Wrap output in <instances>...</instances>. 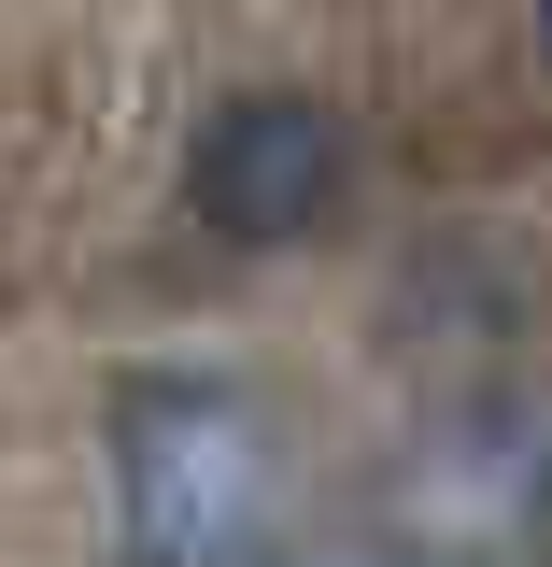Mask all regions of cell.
Returning <instances> with one entry per match:
<instances>
[{"mask_svg": "<svg viewBox=\"0 0 552 567\" xmlns=\"http://www.w3.org/2000/svg\"><path fill=\"white\" fill-rule=\"evenodd\" d=\"M368 567H454V554H368Z\"/></svg>", "mask_w": 552, "mask_h": 567, "instance_id": "obj_4", "label": "cell"}, {"mask_svg": "<svg viewBox=\"0 0 552 567\" xmlns=\"http://www.w3.org/2000/svg\"><path fill=\"white\" fill-rule=\"evenodd\" d=\"M283 525V440L227 369H142L114 398V539L128 567H256Z\"/></svg>", "mask_w": 552, "mask_h": 567, "instance_id": "obj_1", "label": "cell"}, {"mask_svg": "<svg viewBox=\"0 0 552 567\" xmlns=\"http://www.w3.org/2000/svg\"><path fill=\"white\" fill-rule=\"evenodd\" d=\"M524 29H539V58H552V0H524Z\"/></svg>", "mask_w": 552, "mask_h": 567, "instance_id": "obj_3", "label": "cell"}, {"mask_svg": "<svg viewBox=\"0 0 552 567\" xmlns=\"http://www.w3.org/2000/svg\"><path fill=\"white\" fill-rule=\"evenodd\" d=\"M341 199H354V128H341V100L256 85V100H227V114L185 142V213H199L212 241H241V256H283V241L341 227Z\"/></svg>", "mask_w": 552, "mask_h": 567, "instance_id": "obj_2", "label": "cell"}]
</instances>
